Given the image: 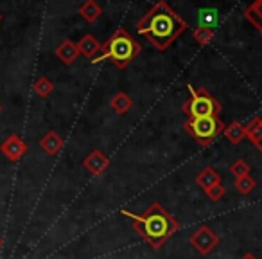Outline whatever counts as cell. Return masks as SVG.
Returning a JSON list of instances; mask_svg holds the SVG:
<instances>
[{"instance_id":"cell-28","label":"cell","mask_w":262,"mask_h":259,"mask_svg":"<svg viewBox=\"0 0 262 259\" xmlns=\"http://www.w3.org/2000/svg\"><path fill=\"white\" fill-rule=\"evenodd\" d=\"M260 124H262V119H260Z\"/></svg>"},{"instance_id":"cell-5","label":"cell","mask_w":262,"mask_h":259,"mask_svg":"<svg viewBox=\"0 0 262 259\" xmlns=\"http://www.w3.org/2000/svg\"><path fill=\"white\" fill-rule=\"evenodd\" d=\"M190 97L182 105V110L189 117H208L219 115L223 112V105L205 88H198L189 85Z\"/></svg>"},{"instance_id":"cell-22","label":"cell","mask_w":262,"mask_h":259,"mask_svg":"<svg viewBox=\"0 0 262 259\" xmlns=\"http://www.w3.org/2000/svg\"><path fill=\"white\" fill-rule=\"evenodd\" d=\"M205 193H207V196L210 198L212 202H217L226 194V187H223V184H215V186L208 187Z\"/></svg>"},{"instance_id":"cell-11","label":"cell","mask_w":262,"mask_h":259,"mask_svg":"<svg viewBox=\"0 0 262 259\" xmlns=\"http://www.w3.org/2000/svg\"><path fill=\"white\" fill-rule=\"evenodd\" d=\"M244 18L262 34V0H253L250 8L244 9Z\"/></svg>"},{"instance_id":"cell-26","label":"cell","mask_w":262,"mask_h":259,"mask_svg":"<svg viewBox=\"0 0 262 259\" xmlns=\"http://www.w3.org/2000/svg\"><path fill=\"white\" fill-rule=\"evenodd\" d=\"M0 112H2V106H0Z\"/></svg>"},{"instance_id":"cell-4","label":"cell","mask_w":262,"mask_h":259,"mask_svg":"<svg viewBox=\"0 0 262 259\" xmlns=\"http://www.w3.org/2000/svg\"><path fill=\"white\" fill-rule=\"evenodd\" d=\"M226 124L221 121L219 115L208 117H189L183 123V130L196 141L200 146H210L223 132Z\"/></svg>"},{"instance_id":"cell-15","label":"cell","mask_w":262,"mask_h":259,"mask_svg":"<svg viewBox=\"0 0 262 259\" xmlns=\"http://www.w3.org/2000/svg\"><path fill=\"white\" fill-rule=\"evenodd\" d=\"M110 106L113 108V112H117L119 115H124V113L131 110L133 101H131V97L126 94V92H117V94L112 97V101H110Z\"/></svg>"},{"instance_id":"cell-16","label":"cell","mask_w":262,"mask_h":259,"mask_svg":"<svg viewBox=\"0 0 262 259\" xmlns=\"http://www.w3.org/2000/svg\"><path fill=\"white\" fill-rule=\"evenodd\" d=\"M223 133H225V137L232 144H239L241 141L246 137V126L241 124L239 121H233V123H230L228 126H225V132Z\"/></svg>"},{"instance_id":"cell-19","label":"cell","mask_w":262,"mask_h":259,"mask_svg":"<svg viewBox=\"0 0 262 259\" xmlns=\"http://www.w3.org/2000/svg\"><path fill=\"white\" fill-rule=\"evenodd\" d=\"M246 137L251 141V143H257L262 137V124H260V117H253L250 121V124L246 126Z\"/></svg>"},{"instance_id":"cell-8","label":"cell","mask_w":262,"mask_h":259,"mask_svg":"<svg viewBox=\"0 0 262 259\" xmlns=\"http://www.w3.org/2000/svg\"><path fill=\"white\" fill-rule=\"evenodd\" d=\"M83 168L86 169L90 175L99 176L110 168V158L102 153L101 150H94L92 153H88L83 161Z\"/></svg>"},{"instance_id":"cell-7","label":"cell","mask_w":262,"mask_h":259,"mask_svg":"<svg viewBox=\"0 0 262 259\" xmlns=\"http://www.w3.org/2000/svg\"><path fill=\"white\" fill-rule=\"evenodd\" d=\"M0 153L4 155L6 158H9L11 162H16L27 153V144L24 143V139L16 133L9 135L4 143L0 144Z\"/></svg>"},{"instance_id":"cell-17","label":"cell","mask_w":262,"mask_h":259,"mask_svg":"<svg viewBox=\"0 0 262 259\" xmlns=\"http://www.w3.org/2000/svg\"><path fill=\"white\" fill-rule=\"evenodd\" d=\"M33 90H34V94L40 95V97H49V95L52 94V90H54V83H52L49 77L41 76V77H38V79L34 81Z\"/></svg>"},{"instance_id":"cell-23","label":"cell","mask_w":262,"mask_h":259,"mask_svg":"<svg viewBox=\"0 0 262 259\" xmlns=\"http://www.w3.org/2000/svg\"><path fill=\"white\" fill-rule=\"evenodd\" d=\"M255 148H257V150H258V151H260V153H262V137H260V139L257 141V143H255Z\"/></svg>"},{"instance_id":"cell-9","label":"cell","mask_w":262,"mask_h":259,"mask_svg":"<svg viewBox=\"0 0 262 259\" xmlns=\"http://www.w3.org/2000/svg\"><path fill=\"white\" fill-rule=\"evenodd\" d=\"M56 56L59 58V62L63 65H72L74 62L79 56V49H77V44H74L72 40H63L61 44L56 47Z\"/></svg>"},{"instance_id":"cell-3","label":"cell","mask_w":262,"mask_h":259,"mask_svg":"<svg viewBox=\"0 0 262 259\" xmlns=\"http://www.w3.org/2000/svg\"><path fill=\"white\" fill-rule=\"evenodd\" d=\"M140 51H142V47H140L139 42L135 38H131V34L120 27L104 44H101V51L90 59V63L97 65L104 59H110L117 69H126L140 54Z\"/></svg>"},{"instance_id":"cell-6","label":"cell","mask_w":262,"mask_h":259,"mask_svg":"<svg viewBox=\"0 0 262 259\" xmlns=\"http://www.w3.org/2000/svg\"><path fill=\"white\" fill-rule=\"evenodd\" d=\"M190 245H192L200 254L207 255L219 245V236L210 229V227L203 225L190 236Z\"/></svg>"},{"instance_id":"cell-21","label":"cell","mask_w":262,"mask_h":259,"mask_svg":"<svg viewBox=\"0 0 262 259\" xmlns=\"http://www.w3.org/2000/svg\"><path fill=\"white\" fill-rule=\"evenodd\" d=\"M230 173L233 175V178H241V176L250 175V166L244 161H235L232 166H230Z\"/></svg>"},{"instance_id":"cell-25","label":"cell","mask_w":262,"mask_h":259,"mask_svg":"<svg viewBox=\"0 0 262 259\" xmlns=\"http://www.w3.org/2000/svg\"><path fill=\"white\" fill-rule=\"evenodd\" d=\"M2 245H4V241H2V237H0V248H2Z\"/></svg>"},{"instance_id":"cell-10","label":"cell","mask_w":262,"mask_h":259,"mask_svg":"<svg viewBox=\"0 0 262 259\" xmlns=\"http://www.w3.org/2000/svg\"><path fill=\"white\" fill-rule=\"evenodd\" d=\"M40 148L45 151L47 155H51V157H54V155H58L59 151L63 150V146H65V143H63V139L58 135V133L54 132V130H51V132H47L43 137L40 139Z\"/></svg>"},{"instance_id":"cell-2","label":"cell","mask_w":262,"mask_h":259,"mask_svg":"<svg viewBox=\"0 0 262 259\" xmlns=\"http://www.w3.org/2000/svg\"><path fill=\"white\" fill-rule=\"evenodd\" d=\"M122 212L133 222V229L153 250H158L180 229V223L176 222L174 216L158 202L151 204L142 214H131L127 211Z\"/></svg>"},{"instance_id":"cell-27","label":"cell","mask_w":262,"mask_h":259,"mask_svg":"<svg viewBox=\"0 0 262 259\" xmlns=\"http://www.w3.org/2000/svg\"><path fill=\"white\" fill-rule=\"evenodd\" d=\"M0 20H2V15H0Z\"/></svg>"},{"instance_id":"cell-12","label":"cell","mask_w":262,"mask_h":259,"mask_svg":"<svg viewBox=\"0 0 262 259\" xmlns=\"http://www.w3.org/2000/svg\"><path fill=\"white\" fill-rule=\"evenodd\" d=\"M79 15L83 16V20H86L88 24H94V22H97L99 18H101V15H102V9H101V6L95 2V0H84L83 4L79 6Z\"/></svg>"},{"instance_id":"cell-18","label":"cell","mask_w":262,"mask_h":259,"mask_svg":"<svg viewBox=\"0 0 262 259\" xmlns=\"http://www.w3.org/2000/svg\"><path fill=\"white\" fill-rule=\"evenodd\" d=\"M192 36L200 45H208L212 42V38H214V29L207 26H201L192 31Z\"/></svg>"},{"instance_id":"cell-20","label":"cell","mask_w":262,"mask_h":259,"mask_svg":"<svg viewBox=\"0 0 262 259\" xmlns=\"http://www.w3.org/2000/svg\"><path fill=\"white\" fill-rule=\"evenodd\" d=\"M255 187H257V182H255L250 175L241 176V178H235V189L239 191L241 194H250Z\"/></svg>"},{"instance_id":"cell-14","label":"cell","mask_w":262,"mask_h":259,"mask_svg":"<svg viewBox=\"0 0 262 259\" xmlns=\"http://www.w3.org/2000/svg\"><path fill=\"white\" fill-rule=\"evenodd\" d=\"M77 49H79V54H84L88 59H92L101 51V44H99L97 38L92 36V34H84L79 40V44H77Z\"/></svg>"},{"instance_id":"cell-24","label":"cell","mask_w":262,"mask_h":259,"mask_svg":"<svg viewBox=\"0 0 262 259\" xmlns=\"http://www.w3.org/2000/svg\"><path fill=\"white\" fill-rule=\"evenodd\" d=\"M241 259H257V257H255L253 254H250V252H248V254H244V255H243V257H241Z\"/></svg>"},{"instance_id":"cell-13","label":"cell","mask_w":262,"mask_h":259,"mask_svg":"<svg viewBox=\"0 0 262 259\" xmlns=\"http://www.w3.org/2000/svg\"><path fill=\"white\" fill-rule=\"evenodd\" d=\"M196 184L201 187L203 191H207L208 187L215 186V184H221V176H219V173L215 171L214 168H210V166H207L205 169H201L200 173H198L196 176Z\"/></svg>"},{"instance_id":"cell-1","label":"cell","mask_w":262,"mask_h":259,"mask_svg":"<svg viewBox=\"0 0 262 259\" xmlns=\"http://www.w3.org/2000/svg\"><path fill=\"white\" fill-rule=\"evenodd\" d=\"M137 31L146 40H149L158 51H165L171 44L187 31V22L165 2L158 0L157 4L139 20Z\"/></svg>"}]
</instances>
